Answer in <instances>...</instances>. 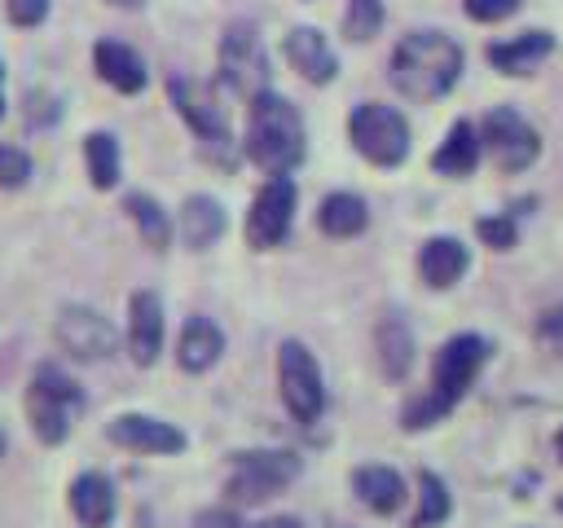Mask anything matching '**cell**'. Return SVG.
Wrapping results in <instances>:
<instances>
[{
  "instance_id": "19",
  "label": "cell",
  "mask_w": 563,
  "mask_h": 528,
  "mask_svg": "<svg viewBox=\"0 0 563 528\" xmlns=\"http://www.w3.org/2000/svg\"><path fill=\"white\" fill-rule=\"evenodd\" d=\"M220 352H224L220 326L211 317H189L185 330H180V339H176V365L185 374H202V370H211L220 361Z\"/></svg>"
},
{
  "instance_id": "12",
  "label": "cell",
  "mask_w": 563,
  "mask_h": 528,
  "mask_svg": "<svg viewBox=\"0 0 563 528\" xmlns=\"http://www.w3.org/2000/svg\"><path fill=\"white\" fill-rule=\"evenodd\" d=\"M53 334L75 361H106L114 356V343H119L114 326L97 308H84V304H66L53 321Z\"/></svg>"
},
{
  "instance_id": "15",
  "label": "cell",
  "mask_w": 563,
  "mask_h": 528,
  "mask_svg": "<svg viewBox=\"0 0 563 528\" xmlns=\"http://www.w3.org/2000/svg\"><path fill=\"white\" fill-rule=\"evenodd\" d=\"M286 57L308 84H330L339 75V57L317 26H290L286 31Z\"/></svg>"
},
{
  "instance_id": "38",
  "label": "cell",
  "mask_w": 563,
  "mask_h": 528,
  "mask_svg": "<svg viewBox=\"0 0 563 528\" xmlns=\"http://www.w3.org/2000/svg\"><path fill=\"white\" fill-rule=\"evenodd\" d=\"M554 449H559V458H563V431H559V436H554Z\"/></svg>"
},
{
  "instance_id": "14",
  "label": "cell",
  "mask_w": 563,
  "mask_h": 528,
  "mask_svg": "<svg viewBox=\"0 0 563 528\" xmlns=\"http://www.w3.org/2000/svg\"><path fill=\"white\" fill-rule=\"evenodd\" d=\"M163 352V299L154 290H136L128 299V356L136 365H154Z\"/></svg>"
},
{
  "instance_id": "35",
  "label": "cell",
  "mask_w": 563,
  "mask_h": 528,
  "mask_svg": "<svg viewBox=\"0 0 563 528\" xmlns=\"http://www.w3.org/2000/svg\"><path fill=\"white\" fill-rule=\"evenodd\" d=\"M194 528H251V524L238 515V506H202L194 515Z\"/></svg>"
},
{
  "instance_id": "6",
  "label": "cell",
  "mask_w": 563,
  "mask_h": 528,
  "mask_svg": "<svg viewBox=\"0 0 563 528\" xmlns=\"http://www.w3.org/2000/svg\"><path fill=\"white\" fill-rule=\"evenodd\" d=\"M299 471H303V462L290 449H246V453H233V471L224 480V497H229V506H260V502L277 497Z\"/></svg>"
},
{
  "instance_id": "29",
  "label": "cell",
  "mask_w": 563,
  "mask_h": 528,
  "mask_svg": "<svg viewBox=\"0 0 563 528\" xmlns=\"http://www.w3.org/2000/svg\"><path fill=\"white\" fill-rule=\"evenodd\" d=\"M383 31V0H347V13H343V35L352 44H365Z\"/></svg>"
},
{
  "instance_id": "13",
  "label": "cell",
  "mask_w": 563,
  "mask_h": 528,
  "mask_svg": "<svg viewBox=\"0 0 563 528\" xmlns=\"http://www.w3.org/2000/svg\"><path fill=\"white\" fill-rule=\"evenodd\" d=\"M106 440L128 449V453H150V458H167V453H180L189 444L176 422H163L154 414H114L106 422Z\"/></svg>"
},
{
  "instance_id": "34",
  "label": "cell",
  "mask_w": 563,
  "mask_h": 528,
  "mask_svg": "<svg viewBox=\"0 0 563 528\" xmlns=\"http://www.w3.org/2000/svg\"><path fill=\"white\" fill-rule=\"evenodd\" d=\"M4 13L13 26H40L48 18V0H4Z\"/></svg>"
},
{
  "instance_id": "16",
  "label": "cell",
  "mask_w": 563,
  "mask_h": 528,
  "mask_svg": "<svg viewBox=\"0 0 563 528\" xmlns=\"http://www.w3.org/2000/svg\"><path fill=\"white\" fill-rule=\"evenodd\" d=\"M70 515L84 524V528H110L114 524V510H119V502H114V484L101 475V471H79L75 480H70Z\"/></svg>"
},
{
  "instance_id": "7",
  "label": "cell",
  "mask_w": 563,
  "mask_h": 528,
  "mask_svg": "<svg viewBox=\"0 0 563 528\" xmlns=\"http://www.w3.org/2000/svg\"><path fill=\"white\" fill-rule=\"evenodd\" d=\"M347 136H352V150L374 167H400L409 158V123L396 106L361 101L347 114Z\"/></svg>"
},
{
  "instance_id": "18",
  "label": "cell",
  "mask_w": 563,
  "mask_h": 528,
  "mask_svg": "<svg viewBox=\"0 0 563 528\" xmlns=\"http://www.w3.org/2000/svg\"><path fill=\"white\" fill-rule=\"evenodd\" d=\"M92 66H97V75H101L114 92H141V88L150 84V70H145L141 53L128 48L123 40H97Z\"/></svg>"
},
{
  "instance_id": "37",
  "label": "cell",
  "mask_w": 563,
  "mask_h": 528,
  "mask_svg": "<svg viewBox=\"0 0 563 528\" xmlns=\"http://www.w3.org/2000/svg\"><path fill=\"white\" fill-rule=\"evenodd\" d=\"M110 4H119V9H141L145 0H110Z\"/></svg>"
},
{
  "instance_id": "21",
  "label": "cell",
  "mask_w": 563,
  "mask_h": 528,
  "mask_svg": "<svg viewBox=\"0 0 563 528\" xmlns=\"http://www.w3.org/2000/svg\"><path fill=\"white\" fill-rule=\"evenodd\" d=\"M466 268H471V255L457 238H427L418 251V273L431 290H449Z\"/></svg>"
},
{
  "instance_id": "11",
  "label": "cell",
  "mask_w": 563,
  "mask_h": 528,
  "mask_svg": "<svg viewBox=\"0 0 563 528\" xmlns=\"http://www.w3.org/2000/svg\"><path fill=\"white\" fill-rule=\"evenodd\" d=\"M290 220H295V180L290 176H268L260 185V194L251 198V211H246V242H251V251L282 246L286 233H290Z\"/></svg>"
},
{
  "instance_id": "28",
  "label": "cell",
  "mask_w": 563,
  "mask_h": 528,
  "mask_svg": "<svg viewBox=\"0 0 563 528\" xmlns=\"http://www.w3.org/2000/svg\"><path fill=\"white\" fill-rule=\"evenodd\" d=\"M449 515H453L449 484L435 471H418V510H413L409 528H440Z\"/></svg>"
},
{
  "instance_id": "20",
  "label": "cell",
  "mask_w": 563,
  "mask_h": 528,
  "mask_svg": "<svg viewBox=\"0 0 563 528\" xmlns=\"http://www.w3.org/2000/svg\"><path fill=\"white\" fill-rule=\"evenodd\" d=\"M352 493L374 515H396L400 502H405V480H400V471H391L383 462H369V466H356L352 471Z\"/></svg>"
},
{
  "instance_id": "36",
  "label": "cell",
  "mask_w": 563,
  "mask_h": 528,
  "mask_svg": "<svg viewBox=\"0 0 563 528\" xmlns=\"http://www.w3.org/2000/svg\"><path fill=\"white\" fill-rule=\"evenodd\" d=\"M251 528H303V519H295V515H268V519H260Z\"/></svg>"
},
{
  "instance_id": "1",
  "label": "cell",
  "mask_w": 563,
  "mask_h": 528,
  "mask_svg": "<svg viewBox=\"0 0 563 528\" xmlns=\"http://www.w3.org/2000/svg\"><path fill=\"white\" fill-rule=\"evenodd\" d=\"M488 352L493 343L484 334H453L440 343L435 361H431V387L422 396H413L400 414V427L405 431H427L435 422H444L453 414V405L471 392V383L479 378V370L488 365Z\"/></svg>"
},
{
  "instance_id": "8",
  "label": "cell",
  "mask_w": 563,
  "mask_h": 528,
  "mask_svg": "<svg viewBox=\"0 0 563 528\" xmlns=\"http://www.w3.org/2000/svg\"><path fill=\"white\" fill-rule=\"evenodd\" d=\"M277 387H282V405L295 422H317L321 409H325V383H321V365L317 356L299 343V339H286L277 348Z\"/></svg>"
},
{
  "instance_id": "9",
  "label": "cell",
  "mask_w": 563,
  "mask_h": 528,
  "mask_svg": "<svg viewBox=\"0 0 563 528\" xmlns=\"http://www.w3.org/2000/svg\"><path fill=\"white\" fill-rule=\"evenodd\" d=\"M479 150L493 158L497 172H523L537 163L541 136L515 106H493L479 123Z\"/></svg>"
},
{
  "instance_id": "10",
  "label": "cell",
  "mask_w": 563,
  "mask_h": 528,
  "mask_svg": "<svg viewBox=\"0 0 563 528\" xmlns=\"http://www.w3.org/2000/svg\"><path fill=\"white\" fill-rule=\"evenodd\" d=\"M268 53H264V40L251 22H233L224 35H220V79L238 92V97H260L268 92Z\"/></svg>"
},
{
  "instance_id": "30",
  "label": "cell",
  "mask_w": 563,
  "mask_h": 528,
  "mask_svg": "<svg viewBox=\"0 0 563 528\" xmlns=\"http://www.w3.org/2000/svg\"><path fill=\"white\" fill-rule=\"evenodd\" d=\"M475 233H479V242L493 246V251H510V246L519 242L515 216H479V220H475Z\"/></svg>"
},
{
  "instance_id": "23",
  "label": "cell",
  "mask_w": 563,
  "mask_h": 528,
  "mask_svg": "<svg viewBox=\"0 0 563 528\" xmlns=\"http://www.w3.org/2000/svg\"><path fill=\"white\" fill-rule=\"evenodd\" d=\"M317 229L325 238H356L369 229V207L361 194H347V189H334L321 198L317 207Z\"/></svg>"
},
{
  "instance_id": "2",
  "label": "cell",
  "mask_w": 563,
  "mask_h": 528,
  "mask_svg": "<svg viewBox=\"0 0 563 528\" xmlns=\"http://www.w3.org/2000/svg\"><path fill=\"white\" fill-rule=\"evenodd\" d=\"M246 158L268 172V176H290L303 154H308V132L303 114L282 97V92H260L246 101V136H242Z\"/></svg>"
},
{
  "instance_id": "24",
  "label": "cell",
  "mask_w": 563,
  "mask_h": 528,
  "mask_svg": "<svg viewBox=\"0 0 563 528\" xmlns=\"http://www.w3.org/2000/svg\"><path fill=\"white\" fill-rule=\"evenodd\" d=\"M224 224H229V216H224V207L211 194H189L185 198V207H180V238H185L189 251H207L224 233Z\"/></svg>"
},
{
  "instance_id": "27",
  "label": "cell",
  "mask_w": 563,
  "mask_h": 528,
  "mask_svg": "<svg viewBox=\"0 0 563 528\" xmlns=\"http://www.w3.org/2000/svg\"><path fill=\"white\" fill-rule=\"evenodd\" d=\"M84 163H88V180L97 189H114L119 185V167H123L114 132H88L84 136Z\"/></svg>"
},
{
  "instance_id": "4",
  "label": "cell",
  "mask_w": 563,
  "mask_h": 528,
  "mask_svg": "<svg viewBox=\"0 0 563 528\" xmlns=\"http://www.w3.org/2000/svg\"><path fill=\"white\" fill-rule=\"evenodd\" d=\"M22 405H26V422H31L35 440L40 444H62L70 436V422H75L79 405H84V392L66 370H57L48 361V365H40L31 374Z\"/></svg>"
},
{
  "instance_id": "17",
  "label": "cell",
  "mask_w": 563,
  "mask_h": 528,
  "mask_svg": "<svg viewBox=\"0 0 563 528\" xmlns=\"http://www.w3.org/2000/svg\"><path fill=\"white\" fill-rule=\"evenodd\" d=\"M550 53H554V35H550V31H523V35H515V40L493 44V48H488V62H493L497 75L523 79V75H532Z\"/></svg>"
},
{
  "instance_id": "5",
  "label": "cell",
  "mask_w": 563,
  "mask_h": 528,
  "mask_svg": "<svg viewBox=\"0 0 563 528\" xmlns=\"http://www.w3.org/2000/svg\"><path fill=\"white\" fill-rule=\"evenodd\" d=\"M167 92H172V106L176 114L194 128L202 154L220 167H233L238 163V150H233V136H229V123H224V110L216 101V88L207 79H189V75H172L167 79Z\"/></svg>"
},
{
  "instance_id": "3",
  "label": "cell",
  "mask_w": 563,
  "mask_h": 528,
  "mask_svg": "<svg viewBox=\"0 0 563 528\" xmlns=\"http://www.w3.org/2000/svg\"><path fill=\"white\" fill-rule=\"evenodd\" d=\"M462 75V48L444 31H409L387 62V79L409 101H435L444 97Z\"/></svg>"
},
{
  "instance_id": "39",
  "label": "cell",
  "mask_w": 563,
  "mask_h": 528,
  "mask_svg": "<svg viewBox=\"0 0 563 528\" xmlns=\"http://www.w3.org/2000/svg\"><path fill=\"white\" fill-rule=\"evenodd\" d=\"M0 458H4V431H0Z\"/></svg>"
},
{
  "instance_id": "22",
  "label": "cell",
  "mask_w": 563,
  "mask_h": 528,
  "mask_svg": "<svg viewBox=\"0 0 563 528\" xmlns=\"http://www.w3.org/2000/svg\"><path fill=\"white\" fill-rule=\"evenodd\" d=\"M479 132H475V123L471 119H457L453 128H449V136L440 141V150L431 154V167L440 172V176H453V180H462V176H471L475 167H479Z\"/></svg>"
},
{
  "instance_id": "32",
  "label": "cell",
  "mask_w": 563,
  "mask_h": 528,
  "mask_svg": "<svg viewBox=\"0 0 563 528\" xmlns=\"http://www.w3.org/2000/svg\"><path fill=\"white\" fill-rule=\"evenodd\" d=\"M519 4L523 0H462L466 18H475V22H501V18L519 13Z\"/></svg>"
},
{
  "instance_id": "25",
  "label": "cell",
  "mask_w": 563,
  "mask_h": 528,
  "mask_svg": "<svg viewBox=\"0 0 563 528\" xmlns=\"http://www.w3.org/2000/svg\"><path fill=\"white\" fill-rule=\"evenodd\" d=\"M374 352H378V365H383L387 378H405L413 370V330H409V321L387 312L374 326Z\"/></svg>"
},
{
  "instance_id": "41",
  "label": "cell",
  "mask_w": 563,
  "mask_h": 528,
  "mask_svg": "<svg viewBox=\"0 0 563 528\" xmlns=\"http://www.w3.org/2000/svg\"><path fill=\"white\" fill-rule=\"evenodd\" d=\"M0 75H4V66H0Z\"/></svg>"
},
{
  "instance_id": "33",
  "label": "cell",
  "mask_w": 563,
  "mask_h": 528,
  "mask_svg": "<svg viewBox=\"0 0 563 528\" xmlns=\"http://www.w3.org/2000/svg\"><path fill=\"white\" fill-rule=\"evenodd\" d=\"M537 343H545L550 352L563 356V304H559V308H545V312L537 317Z\"/></svg>"
},
{
  "instance_id": "31",
  "label": "cell",
  "mask_w": 563,
  "mask_h": 528,
  "mask_svg": "<svg viewBox=\"0 0 563 528\" xmlns=\"http://www.w3.org/2000/svg\"><path fill=\"white\" fill-rule=\"evenodd\" d=\"M31 180V158L18 145H0V189H22Z\"/></svg>"
},
{
  "instance_id": "40",
  "label": "cell",
  "mask_w": 563,
  "mask_h": 528,
  "mask_svg": "<svg viewBox=\"0 0 563 528\" xmlns=\"http://www.w3.org/2000/svg\"><path fill=\"white\" fill-rule=\"evenodd\" d=\"M0 119H4V97H0Z\"/></svg>"
},
{
  "instance_id": "26",
  "label": "cell",
  "mask_w": 563,
  "mask_h": 528,
  "mask_svg": "<svg viewBox=\"0 0 563 528\" xmlns=\"http://www.w3.org/2000/svg\"><path fill=\"white\" fill-rule=\"evenodd\" d=\"M123 211L132 216V224H136V233H141V242H145L150 251H167V242H172V220H167V211L158 207V198H150V194H128V198H123Z\"/></svg>"
}]
</instances>
